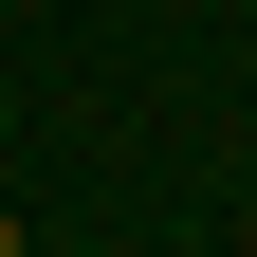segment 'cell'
I'll return each instance as SVG.
<instances>
[{
  "label": "cell",
  "instance_id": "obj_1",
  "mask_svg": "<svg viewBox=\"0 0 257 257\" xmlns=\"http://www.w3.org/2000/svg\"><path fill=\"white\" fill-rule=\"evenodd\" d=\"M0 257H37V239H19V202H0Z\"/></svg>",
  "mask_w": 257,
  "mask_h": 257
}]
</instances>
